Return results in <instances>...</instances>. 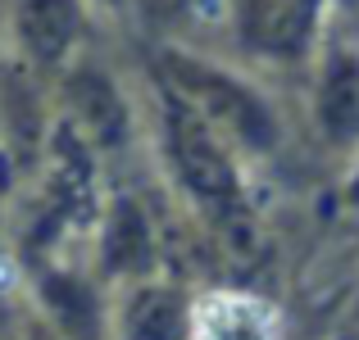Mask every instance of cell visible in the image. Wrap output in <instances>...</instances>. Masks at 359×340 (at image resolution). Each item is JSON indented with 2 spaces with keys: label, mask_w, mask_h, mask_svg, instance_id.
Returning <instances> with one entry per match:
<instances>
[{
  "label": "cell",
  "mask_w": 359,
  "mask_h": 340,
  "mask_svg": "<svg viewBox=\"0 0 359 340\" xmlns=\"http://www.w3.org/2000/svg\"><path fill=\"white\" fill-rule=\"evenodd\" d=\"M5 127H9V141H14V155L32 159L36 141H41V113H36V100L23 78H9L5 87Z\"/></svg>",
  "instance_id": "8fae6325"
},
{
  "label": "cell",
  "mask_w": 359,
  "mask_h": 340,
  "mask_svg": "<svg viewBox=\"0 0 359 340\" xmlns=\"http://www.w3.org/2000/svg\"><path fill=\"white\" fill-rule=\"evenodd\" d=\"M41 299L50 304L55 323L64 327L69 336H82V340H96V327H100V313H96V299L82 281L73 277H41Z\"/></svg>",
  "instance_id": "8992f818"
},
{
  "label": "cell",
  "mask_w": 359,
  "mask_h": 340,
  "mask_svg": "<svg viewBox=\"0 0 359 340\" xmlns=\"http://www.w3.org/2000/svg\"><path fill=\"white\" fill-rule=\"evenodd\" d=\"M18 27H23L36 59H60L73 36V9L69 0H27L18 14Z\"/></svg>",
  "instance_id": "5b68a950"
},
{
  "label": "cell",
  "mask_w": 359,
  "mask_h": 340,
  "mask_svg": "<svg viewBox=\"0 0 359 340\" xmlns=\"http://www.w3.org/2000/svg\"><path fill=\"white\" fill-rule=\"evenodd\" d=\"M164 69H168V78L182 87L187 105L201 113L205 122L223 127L232 141H241V146H255V150L273 146L269 109H264L245 87H237L232 78H223V73L205 69V64H196V59H182V55H168Z\"/></svg>",
  "instance_id": "6da1fadb"
},
{
  "label": "cell",
  "mask_w": 359,
  "mask_h": 340,
  "mask_svg": "<svg viewBox=\"0 0 359 340\" xmlns=\"http://www.w3.org/2000/svg\"><path fill=\"white\" fill-rule=\"evenodd\" d=\"M150 254V232H146V218H141L137 204L123 200L109 218V236H105V259L109 268L128 272V268H141Z\"/></svg>",
  "instance_id": "9c48e42d"
},
{
  "label": "cell",
  "mask_w": 359,
  "mask_h": 340,
  "mask_svg": "<svg viewBox=\"0 0 359 340\" xmlns=\"http://www.w3.org/2000/svg\"><path fill=\"white\" fill-rule=\"evenodd\" d=\"M73 100H78L91 136H96L100 146H118L123 132H128V113H123V100H118L114 82H105L100 73H78V82H73Z\"/></svg>",
  "instance_id": "277c9868"
},
{
  "label": "cell",
  "mask_w": 359,
  "mask_h": 340,
  "mask_svg": "<svg viewBox=\"0 0 359 340\" xmlns=\"http://www.w3.org/2000/svg\"><path fill=\"white\" fill-rule=\"evenodd\" d=\"M323 122L337 136L359 132V69L355 64H337L323 82Z\"/></svg>",
  "instance_id": "30bf717a"
},
{
  "label": "cell",
  "mask_w": 359,
  "mask_h": 340,
  "mask_svg": "<svg viewBox=\"0 0 359 340\" xmlns=\"http://www.w3.org/2000/svg\"><path fill=\"white\" fill-rule=\"evenodd\" d=\"M50 200L69 213L73 222H87L96 213V191H91V159L73 141V132H55L50 146Z\"/></svg>",
  "instance_id": "3957f363"
},
{
  "label": "cell",
  "mask_w": 359,
  "mask_h": 340,
  "mask_svg": "<svg viewBox=\"0 0 359 340\" xmlns=\"http://www.w3.org/2000/svg\"><path fill=\"white\" fill-rule=\"evenodd\" d=\"M128 340H182V304L168 290H146L128 309Z\"/></svg>",
  "instance_id": "ba28073f"
},
{
  "label": "cell",
  "mask_w": 359,
  "mask_h": 340,
  "mask_svg": "<svg viewBox=\"0 0 359 340\" xmlns=\"http://www.w3.org/2000/svg\"><path fill=\"white\" fill-rule=\"evenodd\" d=\"M168 136H173V159L182 168L187 186L210 204L232 200V164L219 150V136L191 105H173L168 113Z\"/></svg>",
  "instance_id": "7a4b0ae2"
},
{
  "label": "cell",
  "mask_w": 359,
  "mask_h": 340,
  "mask_svg": "<svg viewBox=\"0 0 359 340\" xmlns=\"http://www.w3.org/2000/svg\"><path fill=\"white\" fill-rule=\"evenodd\" d=\"M309 5H314V0H259L255 14H250L255 41L273 45V50H291V45L305 36Z\"/></svg>",
  "instance_id": "52a82bcc"
}]
</instances>
